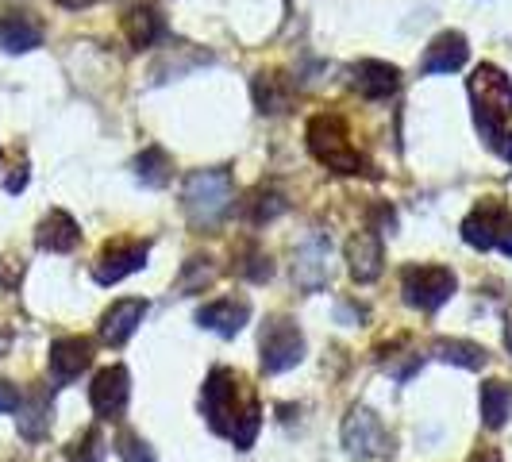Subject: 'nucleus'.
Here are the masks:
<instances>
[{
    "label": "nucleus",
    "mask_w": 512,
    "mask_h": 462,
    "mask_svg": "<svg viewBox=\"0 0 512 462\" xmlns=\"http://www.w3.org/2000/svg\"><path fill=\"white\" fill-rule=\"evenodd\" d=\"M201 409H205L212 432L231 439L239 451H247L255 443L258 428H262V409H258L255 389L247 378H239L228 366H216L208 374L205 393H201Z\"/></svg>",
    "instance_id": "nucleus-1"
},
{
    "label": "nucleus",
    "mask_w": 512,
    "mask_h": 462,
    "mask_svg": "<svg viewBox=\"0 0 512 462\" xmlns=\"http://www.w3.org/2000/svg\"><path fill=\"white\" fill-rule=\"evenodd\" d=\"M466 89H470V101H474V124L482 131V139L497 151L501 139H505V124H509V116H512L509 74L497 70L493 62H482V66L470 74Z\"/></svg>",
    "instance_id": "nucleus-2"
},
{
    "label": "nucleus",
    "mask_w": 512,
    "mask_h": 462,
    "mask_svg": "<svg viewBox=\"0 0 512 462\" xmlns=\"http://www.w3.org/2000/svg\"><path fill=\"white\" fill-rule=\"evenodd\" d=\"M308 151L316 154L328 170H335V174H370L366 158L355 151V143H351V135H347L339 116L324 112V116L308 120Z\"/></svg>",
    "instance_id": "nucleus-3"
},
{
    "label": "nucleus",
    "mask_w": 512,
    "mask_h": 462,
    "mask_svg": "<svg viewBox=\"0 0 512 462\" xmlns=\"http://www.w3.org/2000/svg\"><path fill=\"white\" fill-rule=\"evenodd\" d=\"M231 201H235V185H231L228 170H197V174H189L185 189H181V205L197 228H212L231 208Z\"/></svg>",
    "instance_id": "nucleus-4"
},
{
    "label": "nucleus",
    "mask_w": 512,
    "mask_h": 462,
    "mask_svg": "<svg viewBox=\"0 0 512 462\" xmlns=\"http://www.w3.org/2000/svg\"><path fill=\"white\" fill-rule=\"evenodd\" d=\"M401 293L412 308L420 312H436L439 305L451 301L455 293V274L447 266H405L401 274Z\"/></svg>",
    "instance_id": "nucleus-5"
},
{
    "label": "nucleus",
    "mask_w": 512,
    "mask_h": 462,
    "mask_svg": "<svg viewBox=\"0 0 512 462\" xmlns=\"http://www.w3.org/2000/svg\"><path fill=\"white\" fill-rule=\"evenodd\" d=\"M301 359H305V335L297 332L293 320L274 316L262 328V370L266 374H285V370H293Z\"/></svg>",
    "instance_id": "nucleus-6"
},
{
    "label": "nucleus",
    "mask_w": 512,
    "mask_h": 462,
    "mask_svg": "<svg viewBox=\"0 0 512 462\" xmlns=\"http://www.w3.org/2000/svg\"><path fill=\"white\" fill-rule=\"evenodd\" d=\"M343 447L355 459H385L393 451V439H389L385 424L374 412L355 405V409L347 412V420H343Z\"/></svg>",
    "instance_id": "nucleus-7"
},
{
    "label": "nucleus",
    "mask_w": 512,
    "mask_h": 462,
    "mask_svg": "<svg viewBox=\"0 0 512 462\" xmlns=\"http://www.w3.org/2000/svg\"><path fill=\"white\" fill-rule=\"evenodd\" d=\"M509 224H512L509 205L497 201V197H489V201H482V205L462 220V239H466V247H474V251H489V247H501Z\"/></svg>",
    "instance_id": "nucleus-8"
},
{
    "label": "nucleus",
    "mask_w": 512,
    "mask_h": 462,
    "mask_svg": "<svg viewBox=\"0 0 512 462\" xmlns=\"http://www.w3.org/2000/svg\"><path fill=\"white\" fill-rule=\"evenodd\" d=\"M131 397V378L124 366H104L101 374L89 385V401H93V412L101 420H120L124 409H128Z\"/></svg>",
    "instance_id": "nucleus-9"
},
{
    "label": "nucleus",
    "mask_w": 512,
    "mask_h": 462,
    "mask_svg": "<svg viewBox=\"0 0 512 462\" xmlns=\"http://www.w3.org/2000/svg\"><path fill=\"white\" fill-rule=\"evenodd\" d=\"M147 243H108L101 251V258L93 262V278L97 285H116L124 282L128 274L147 266Z\"/></svg>",
    "instance_id": "nucleus-10"
},
{
    "label": "nucleus",
    "mask_w": 512,
    "mask_h": 462,
    "mask_svg": "<svg viewBox=\"0 0 512 462\" xmlns=\"http://www.w3.org/2000/svg\"><path fill=\"white\" fill-rule=\"evenodd\" d=\"M93 362V339L85 335H66L51 343V374L54 382H74L81 370H89Z\"/></svg>",
    "instance_id": "nucleus-11"
},
{
    "label": "nucleus",
    "mask_w": 512,
    "mask_h": 462,
    "mask_svg": "<svg viewBox=\"0 0 512 462\" xmlns=\"http://www.w3.org/2000/svg\"><path fill=\"white\" fill-rule=\"evenodd\" d=\"M35 243H39V251L70 255L77 243H81V228H77V220L70 216V212L54 208V212H47V216L39 220V228H35Z\"/></svg>",
    "instance_id": "nucleus-12"
},
{
    "label": "nucleus",
    "mask_w": 512,
    "mask_h": 462,
    "mask_svg": "<svg viewBox=\"0 0 512 462\" xmlns=\"http://www.w3.org/2000/svg\"><path fill=\"white\" fill-rule=\"evenodd\" d=\"M466 58H470L466 35L462 31H443V35L432 39V47L420 58V74H451V70L466 66Z\"/></svg>",
    "instance_id": "nucleus-13"
},
{
    "label": "nucleus",
    "mask_w": 512,
    "mask_h": 462,
    "mask_svg": "<svg viewBox=\"0 0 512 462\" xmlns=\"http://www.w3.org/2000/svg\"><path fill=\"white\" fill-rule=\"evenodd\" d=\"M143 316H147V301H143V297L116 301V305L101 316V339L104 343H112V347L128 343L131 335H135V328L143 324Z\"/></svg>",
    "instance_id": "nucleus-14"
},
{
    "label": "nucleus",
    "mask_w": 512,
    "mask_h": 462,
    "mask_svg": "<svg viewBox=\"0 0 512 462\" xmlns=\"http://www.w3.org/2000/svg\"><path fill=\"white\" fill-rule=\"evenodd\" d=\"M328 255H332V247H328V239H320V235H312L305 247L297 251L293 278H297L301 289L316 293V289H324V285H328Z\"/></svg>",
    "instance_id": "nucleus-15"
},
{
    "label": "nucleus",
    "mask_w": 512,
    "mask_h": 462,
    "mask_svg": "<svg viewBox=\"0 0 512 462\" xmlns=\"http://www.w3.org/2000/svg\"><path fill=\"white\" fill-rule=\"evenodd\" d=\"M382 262H385L382 239H378L370 228L359 231V235L347 243V266H351V278H355L359 285L374 282V278L382 274Z\"/></svg>",
    "instance_id": "nucleus-16"
},
{
    "label": "nucleus",
    "mask_w": 512,
    "mask_h": 462,
    "mask_svg": "<svg viewBox=\"0 0 512 462\" xmlns=\"http://www.w3.org/2000/svg\"><path fill=\"white\" fill-rule=\"evenodd\" d=\"M43 43V24L27 12H8L0 16V51L4 54H27Z\"/></svg>",
    "instance_id": "nucleus-17"
},
{
    "label": "nucleus",
    "mask_w": 512,
    "mask_h": 462,
    "mask_svg": "<svg viewBox=\"0 0 512 462\" xmlns=\"http://www.w3.org/2000/svg\"><path fill=\"white\" fill-rule=\"evenodd\" d=\"M351 74H355L351 77V85L359 89L366 101H385V97H389V93H397V85H401L397 66H389V62H374V58L359 62Z\"/></svg>",
    "instance_id": "nucleus-18"
},
{
    "label": "nucleus",
    "mask_w": 512,
    "mask_h": 462,
    "mask_svg": "<svg viewBox=\"0 0 512 462\" xmlns=\"http://www.w3.org/2000/svg\"><path fill=\"white\" fill-rule=\"evenodd\" d=\"M197 320H201V328H208V332L231 339V335L243 332V324L251 320V305L247 301H235V297H224V301H212V305L201 308Z\"/></svg>",
    "instance_id": "nucleus-19"
},
{
    "label": "nucleus",
    "mask_w": 512,
    "mask_h": 462,
    "mask_svg": "<svg viewBox=\"0 0 512 462\" xmlns=\"http://www.w3.org/2000/svg\"><path fill=\"white\" fill-rule=\"evenodd\" d=\"M124 35H128V43L135 51H147L166 35V20H162V12L154 4H135L124 16Z\"/></svg>",
    "instance_id": "nucleus-20"
},
{
    "label": "nucleus",
    "mask_w": 512,
    "mask_h": 462,
    "mask_svg": "<svg viewBox=\"0 0 512 462\" xmlns=\"http://www.w3.org/2000/svg\"><path fill=\"white\" fill-rule=\"evenodd\" d=\"M255 104L262 116H282L285 108L293 104V89L282 74H258L255 77Z\"/></svg>",
    "instance_id": "nucleus-21"
},
{
    "label": "nucleus",
    "mask_w": 512,
    "mask_h": 462,
    "mask_svg": "<svg viewBox=\"0 0 512 462\" xmlns=\"http://www.w3.org/2000/svg\"><path fill=\"white\" fill-rule=\"evenodd\" d=\"M20 432L27 439H43L51 432V397L47 389H35L31 397H20Z\"/></svg>",
    "instance_id": "nucleus-22"
},
{
    "label": "nucleus",
    "mask_w": 512,
    "mask_h": 462,
    "mask_svg": "<svg viewBox=\"0 0 512 462\" xmlns=\"http://www.w3.org/2000/svg\"><path fill=\"white\" fill-rule=\"evenodd\" d=\"M436 355L443 362H455V366H462V370H482V366L489 362L486 347H478V343H470V339H439Z\"/></svg>",
    "instance_id": "nucleus-23"
},
{
    "label": "nucleus",
    "mask_w": 512,
    "mask_h": 462,
    "mask_svg": "<svg viewBox=\"0 0 512 462\" xmlns=\"http://www.w3.org/2000/svg\"><path fill=\"white\" fill-rule=\"evenodd\" d=\"M135 174H139V181H143V185L162 189V185H170L174 162H170V154L162 151V147H147V151L135 158Z\"/></svg>",
    "instance_id": "nucleus-24"
},
{
    "label": "nucleus",
    "mask_w": 512,
    "mask_h": 462,
    "mask_svg": "<svg viewBox=\"0 0 512 462\" xmlns=\"http://www.w3.org/2000/svg\"><path fill=\"white\" fill-rule=\"evenodd\" d=\"M509 409H512V385L497 382V378L482 385V420H486V428H501L509 420Z\"/></svg>",
    "instance_id": "nucleus-25"
},
{
    "label": "nucleus",
    "mask_w": 512,
    "mask_h": 462,
    "mask_svg": "<svg viewBox=\"0 0 512 462\" xmlns=\"http://www.w3.org/2000/svg\"><path fill=\"white\" fill-rule=\"evenodd\" d=\"M104 455H108V447H104L101 428L81 432V436L74 439V447H70V462H104Z\"/></svg>",
    "instance_id": "nucleus-26"
},
{
    "label": "nucleus",
    "mask_w": 512,
    "mask_h": 462,
    "mask_svg": "<svg viewBox=\"0 0 512 462\" xmlns=\"http://www.w3.org/2000/svg\"><path fill=\"white\" fill-rule=\"evenodd\" d=\"M116 455H120L124 462H158L154 459V451L147 447V439H139L135 432H128V428L116 436Z\"/></svg>",
    "instance_id": "nucleus-27"
},
{
    "label": "nucleus",
    "mask_w": 512,
    "mask_h": 462,
    "mask_svg": "<svg viewBox=\"0 0 512 462\" xmlns=\"http://www.w3.org/2000/svg\"><path fill=\"white\" fill-rule=\"evenodd\" d=\"M212 278H216V270L208 266V258H189V262H185V278H181V289H185V293H189V289H205Z\"/></svg>",
    "instance_id": "nucleus-28"
},
{
    "label": "nucleus",
    "mask_w": 512,
    "mask_h": 462,
    "mask_svg": "<svg viewBox=\"0 0 512 462\" xmlns=\"http://www.w3.org/2000/svg\"><path fill=\"white\" fill-rule=\"evenodd\" d=\"M20 278H24V258L0 255V285H4V289H16Z\"/></svg>",
    "instance_id": "nucleus-29"
},
{
    "label": "nucleus",
    "mask_w": 512,
    "mask_h": 462,
    "mask_svg": "<svg viewBox=\"0 0 512 462\" xmlns=\"http://www.w3.org/2000/svg\"><path fill=\"white\" fill-rule=\"evenodd\" d=\"M16 409H20V389L0 378V412H16Z\"/></svg>",
    "instance_id": "nucleus-30"
},
{
    "label": "nucleus",
    "mask_w": 512,
    "mask_h": 462,
    "mask_svg": "<svg viewBox=\"0 0 512 462\" xmlns=\"http://www.w3.org/2000/svg\"><path fill=\"white\" fill-rule=\"evenodd\" d=\"M470 462H501V451H497V447H478Z\"/></svg>",
    "instance_id": "nucleus-31"
},
{
    "label": "nucleus",
    "mask_w": 512,
    "mask_h": 462,
    "mask_svg": "<svg viewBox=\"0 0 512 462\" xmlns=\"http://www.w3.org/2000/svg\"><path fill=\"white\" fill-rule=\"evenodd\" d=\"M8 347H12V332H8V328H4V324H0V359H4V355H8Z\"/></svg>",
    "instance_id": "nucleus-32"
},
{
    "label": "nucleus",
    "mask_w": 512,
    "mask_h": 462,
    "mask_svg": "<svg viewBox=\"0 0 512 462\" xmlns=\"http://www.w3.org/2000/svg\"><path fill=\"white\" fill-rule=\"evenodd\" d=\"M54 4H62V8H89V4H97V0H54Z\"/></svg>",
    "instance_id": "nucleus-33"
},
{
    "label": "nucleus",
    "mask_w": 512,
    "mask_h": 462,
    "mask_svg": "<svg viewBox=\"0 0 512 462\" xmlns=\"http://www.w3.org/2000/svg\"><path fill=\"white\" fill-rule=\"evenodd\" d=\"M501 251H505V255L512 258V228H509V235H505V239H501Z\"/></svg>",
    "instance_id": "nucleus-34"
},
{
    "label": "nucleus",
    "mask_w": 512,
    "mask_h": 462,
    "mask_svg": "<svg viewBox=\"0 0 512 462\" xmlns=\"http://www.w3.org/2000/svg\"><path fill=\"white\" fill-rule=\"evenodd\" d=\"M505 347L512 351V316H509V324H505Z\"/></svg>",
    "instance_id": "nucleus-35"
},
{
    "label": "nucleus",
    "mask_w": 512,
    "mask_h": 462,
    "mask_svg": "<svg viewBox=\"0 0 512 462\" xmlns=\"http://www.w3.org/2000/svg\"><path fill=\"white\" fill-rule=\"evenodd\" d=\"M505 139H509V143L501 147V154H505V158H509V162H512V135H505Z\"/></svg>",
    "instance_id": "nucleus-36"
}]
</instances>
